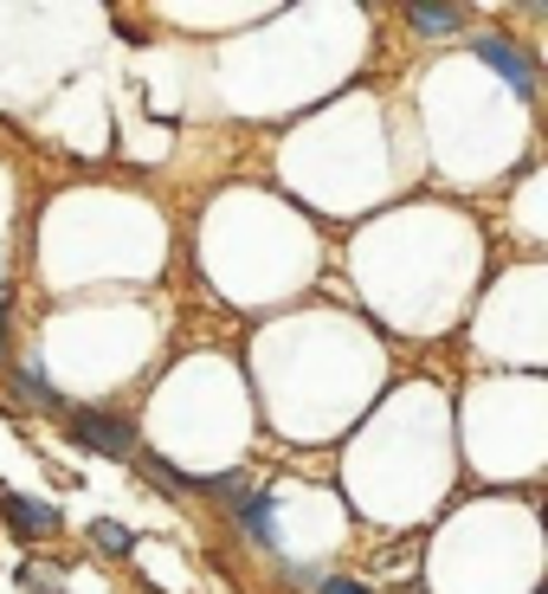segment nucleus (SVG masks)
Listing matches in <instances>:
<instances>
[{"label": "nucleus", "mask_w": 548, "mask_h": 594, "mask_svg": "<svg viewBox=\"0 0 548 594\" xmlns=\"http://www.w3.org/2000/svg\"><path fill=\"white\" fill-rule=\"evenodd\" d=\"M7 330H13V317H7V304H0V362H7Z\"/></svg>", "instance_id": "obj_11"}, {"label": "nucleus", "mask_w": 548, "mask_h": 594, "mask_svg": "<svg viewBox=\"0 0 548 594\" xmlns=\"http://www.w3.org/2000/svg\"><path fill=\"white\" fill-rule=\"evenodd\" d=\"M271 511H278V498H271V491H252V498L239 504V523H246V536H252V543H271Z\"/></svg>", "instance_id": "obj_7"}, {"label": "nucleus", "mask_w": 548, "mask_h": 594, "mask_svg": "<svg viewBox=\"0 0 548 594\" xmlns=\"http://www.w3.org/2000/svg\"><path fill=\"white\" fill-rule=\"evenodd\" d=\"M13 388L33 401V408H52V413H65V395L52 388V375L39 369V362H13Z\"/></svg>", "instance_id": "obj_4"}, {"label": "nucleus", "mask_w": 548, "mask_h": 594, "mask_svg": "<svg viewBox=\"0 0 548 594\" xmlns=\"http://www.w3.org/2000/svg\"><path fill=\"white\" fill-rule=\"evenodd\" d=\"M20 588H27V594H65V588H59V575H52V569H39V562L20 569Z\"/></svg>", "instance_id": "obj_9"}, {"label": "nucleus", "mask_w": 548, "mask_h": 594, "mask_svg": "<svg viewBox=\"0 0 548 594\" xmlns=\"http://www.w3.org/2000/svg\"><path fill=\"white\" fill-rule=\"evenodd\" d=\"M200 491H207V498H219L226 511H239V504L252 498V484H246V472H214V479H200Z\"/></svg>", "instance_id": "obj_8"}, {"label": "nucleus", "mask_w": 548, "mask_h": 594, "mask_svg": "<svg viewBox=\"0 0 548 594\" xmlns=\"http://www.w3.org/2000/svg\"><path fill=\"white\" fill-rule=\"evenodd\" d=\"M317 594H368L362 582H349V575H329V582H317Z\"/></svg>", "instance_id": "obj_10"}, {"label": "nucleus", "mask_w": 548, "mask_h": 594, "mask_svg": "<svg viewBox=\"0 0 548 594\" xmlns=\"http://www.w3.org/2000/svg\"><path fill=\"white\" fill-rule=\"evenodd\" d=\"M0 518L13 536H52L59 530V511L52 504H39V498H13V491H0Z\"/></svg>", "instance_id": "obj_3"}, {"label": "nucleus", "mask_w": 548, "mask_h": 594, "mask_svg": "<svg viewBox=\"0 0 548 594\" xmlns=\"http://www.w3.org/2000/svg\"><path fill=\"white\" fill-rule=\"evenodd\" d=\"M406 27L426 33V39H445V33L465 27V7H426V0H420V7H406Z\"/></svg>", "instance_id": "obj_5"}, {"label": "nucleus", "mask_w": 548, "mask_h": 594, "mask_svg": "<svg viewBox=\"0 0 548 594\" xmlns=\"http://www.w3.org/2000/svg\"><path fill=\"white\" fill-rule=\"evenodd\" d=\"M91 543H97V556H130V550H136V530H130V523H116V518H97L91 523Z\"/></svg>", "instance_id": "obj_6"}, {"label": "nucleus", "mask_w": 548, "mask_h": 594, "mask_svg": "<svg viewBox=\"0 0 548 594\" xmlns=\"http://www.w3.org/2000/svg\"><path fill=\"white\" fill-rule=\"evenodd\" d=\"M65 427H72L77 445H91V452H104V459H136L143 440H136V427L123 420V413H104V408H65Z\"/></svg>", "instance_id": "obj_1"}, {"label": "nucleus", "mask_w": 548, "mask_h": 594, "mask_svg": "<svg viewBox=\"0 0 548 594\" xmlns=\"http://www.w3.org/2000/svg\"><path fill=\"white\" fill-rule=\"evenodd\" d=\"M472 52L490 65V72L510 84L516 98H536V65H529V52L516 45V39H504V33H477L472 39Z\"/></svg>", "instance_id": "obj_2"}]
</instances>
